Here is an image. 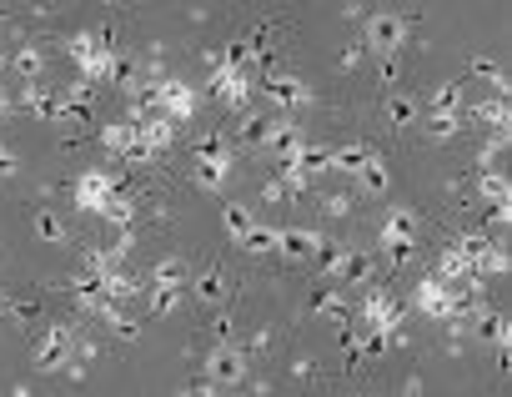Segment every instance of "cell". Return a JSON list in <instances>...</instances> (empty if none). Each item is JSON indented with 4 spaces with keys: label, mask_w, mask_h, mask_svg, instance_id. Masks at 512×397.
<instances>
[{
    "label": "cell",
    "mask_w": 512,
    "mask_h": 397,
    "mask_svg": "<svg viewBox=\"0 0 512 397\" xmlns=\"http://www.w3.org/2000/svg\"><path fill=\"white\" fill-rule=\"evenodd\" d=\"M66 56L76 61V71H81V81H121V56H116V41H111V31H76V36H66Z\"/></svg>",
    "instance_id": "1"
},
{
    "label": "cell",
    "mask_w": 512,
    "mask_h": 397,
    "mask_svg": "<svg viewBox=\"0 0 512 397\" xmlns=\"http://www.w3.org/2000/svg\"><path fill=\"white\" fill-rule=\"evenodd\" d=\"M256 76L262 71H251L246 61H236L231 51L211 66V76H206V86H211V96L221 101V106H231V111H246V101L256 96Z\"/></svg>",
    "instance_id": "2"
},
{
    "label": "cell",
    "mask_w": 512,
    "mask_h": 397,
    "mask_svg": "<svg viewBox=\"0 0 512 397\" xmlns=\"http://www.w3.org/2000/svg\"><path fill=\"white\" fill-rule=\"evenodd\" d=\"M412 36V21L397 16V11H372L362 21V51H372L377 61H397V51L407 46Z\"/></svg>",
    "instance_id": "3"
},
{
    "label": "cell",
    "mask_w": 512,
    "mask_h": 397,
    "mask_svg": "<svg viewBox=\"0 0 512 397\" xmlns=\"http://www.w3.org/2000/svg\"><path fill=\"white\" fill-rule=\"evenodd\" d=\"M246 372H251V352H246V347H236V342L226 337V342H216V347H211V357H206V382H201V392L241 387V382H246Z\"/></svg>",
    "instance_id": "4"
},
{
    "label": "cell",
    "mask_w": 512,
    "mask_h": 397,
    "mask_svg": "<svg viewBox=\"0 0 512 397\" xmlns=\"http://www.w3.org/2000/svg\"><path fill=\"white\" fill-rule=\"evenodd\" d=\"M151 106H156L161 116H171V121H196L201 91H196L186 76H161V81L151 86Z\"/></svg>",
    "instance_id": "5"
},
{
    "label": "cell",
    "mask_w": 512,
    "mask_h": 397,
    "mask_svg": "<svg viewBox=\"0 0 512 397\" xmlns=\"http://www.w3.org/2000/svg\"><path fill=\"white\" fill-rule=\"evenodd\" d=\"M417 232H422V217L412 207H387V217H382V252L392 262H407L412 247H417Z\"/></svg>",
    "instance_id": "6"
},
{
    "label": "cell",
    "mask_w": 512,
    "mask_h": 397,
    "mask_svg": "<svg viewBox=\"0 0 512 397\" xmlns=\"http://www.w3.org/2000/svg\"><path fill=\"white\" fill-rule=\"evenodd\" d=\"M111 196H116V176H111L106 166H86V171L71 181V202H76V212H86V217H101Z\"/></svg>",
    "instance_id": "7"
},
{
    "label": "cell",
    "mask_w": 512,
    "mask_h": 397,
    "mask_svg": "<svg viewBox=\"0 0 512 397\" xmlns=\"http://www.w3.org/2000/svg\"><path fill=\"white\" fill-rule=\"evenodd\" d=\"M256 96H267L287 116L302 111V106H312V86L297 81V76H287V71H262V76H256Z\"/></svg>",
    "instance_id": "8"
},
{
    "label": "cell",
    "mask_w": 512,
    "mask_h": 397,
    "mask_svg": "<svg viewBox=\"0 0 512 397\" xmlns=\"http://www.w3.org/2000/svg\"><path fill=\"white\" fill-rule=\"evenodd\" d=\"M191 176H196V186H206V191H221V186H226V176H231V146H226L221 136H206V141L196 146Z\"/></svg>",
    "instance_id": "9"
},
{
    "label": "cell",
    "mask_w": 512,
    "mask_h": 397,
    "mask_svg": "<svg viewBox=\"0 0 512 397\" xmlns=\"http://www.w3.org/2000/svg\"><path fill=\"white\" fill-rule=\"evenodd\" d=\"M76 357V327L71 322H51L46 332H41V342H36V372H61L66 362Z\"/></svg>",
    "instance_id": "10"
},
{
    "label": "cell",
    "mask_w": 512,
    "mask_h": 397,
    "mask_svg": "<svg viewBox=\"0 0 512 397\" xmlns=\"http://www.w3.org/2000/svg\"><path fill=\"white\" fill-rule=\"evenodd\" d=\"M362 322H367V332L382 342V337H392V332L402 327V302H397L387 287H372L367 302H362Z\"/></svg>",
    "instance_id": "11"
},
{
    "label": "cell",
    "mask_w": 512,
    "mask_h": 397,
    "mask_svg": "<svg viewBox=\"0 0 512 397\" xmlns=\"http://www.w3.org/2000/svg\"><path fill=\"white\" fill-rule=\"evenodd\" d=\"M101 146L121 161H151V151L141 146V131H136V116H121V121H106L101 126Z\"/></svg>",
    "instance_id": "12"
},
{
    "label": "cell",
    "mask_w": 512,
    "mask_h": 397,
    "mask_svg": "<svg viewBox=\"0 0 512 397\" xmlns=\"http://www.w3.org/2000/svg\"><path fill=\"white\" fill-rule=\"evenodd\" d=\"M302 146H307V131L282 111L277 121H267V136H262V151L272 156V161H292V156H302Z\"/></svg>",
    "instance_id": "13"
},
{
    "label": "cell",
    "mask_w": 512,
    "mask_h": 397,
    "mask_svg": "<svg viewBox=\"0 0 512 397\" xmlns=\"http://www.w3.org/2000/svg\"><path fill=\"white\" fill-rule=\"evenodd\" d=\"M16 101H21V111L36 116V121H61V86L46 81V76H41V81H26Z\"/></svg>",
    "instance_id": "14"
},
{
    "label": "cell",
    "mask_w": 512,
    "mask_h": 397,
    "mask_svg": "<svg viewBox=\"0 0 512 397\" xmlns=\"http://www.w3.org/2000/svg\"><path fill=\"white\" fill-rule=\"evenodd\" d=\"M322 242H327L322 232H307V227H282V237H277V252H282L287 262H312Z\"/></svg>",
    "instance_id": "15"
},
{
    "label": "cell",
    "mask_w": 512,
    "mask_h": 397,
    "mask_svg": "<svg viewBox=\"0 0 512 397\" xmlns=\"http://www.w3.org/2000/svg\"><path fill=\"white\" fill-rule=\"evenodd\" d=\"M327 277L332 282H367L372 277V257L357 252V247H337V257L327 262Z\"/></svg>",
    "instance_id": "16"
},
{
    "label": "cell",
    "mask_w": 512,
    "mask_h": 397,
    "mask_svg": "<svg viewBox=\"0 0 512 397\" xmlns=\"http://www.w3.org/2000/svg\"><path fill=\"white\" fill-rule=\"evenodd\" d=\"M462 106H467V81H442V86L427 96L422 116H462Z\"/></svg>",
    "instance_id": "17"
},
{
    "label": "cell",
    "mask_w": 512,
    "mask_h": 397,
    "mask_svg": "<svg viewBox=\"0 0 512 397\" xmlns=\"http://www.w3.org/2000/svg\"><path fill=\"white\" fill-rule=\"evenodd\" d=\"M186 302V282H146V312L151 317H171Z\"/></svg>",
    "instance_id": "18"
},
{
    "label": "cell",
    "mask_w": 512,
    "mask_h": 397,
    "mask_svg": "<svg viewBox=\"0 0 512 397\" xmlns=\"http://www.w3.org/2000/svg\"><path fill=\"white\" fill-rule=\"evenodd\" d=\"M91 317H96V322H106V332H116L121 342H136V337H141V322H131V317H126V307H121L116 297H106Z\"/></svg>",
    "instance_id": "19"
},
{
    "label": "cell",
    "mask_w": 512,
    "mask_h": 397,
    "mask_svg": "<svg viewBox=\"0 0 512 397\" xmlns=\"http://www.w3.org/2000/svg\"><path fill=\"white\" fill-rule=\"evenodd\" d=\"M462 116H472L477 126H487V131H507V96H487V101H477V106H462Z\"/></svg>",
    "instance_id": "20"
},
{
    "label": "cell",
    "mask_w": 512,
    "mask_h": 397,
    "mask_svg": "<svg viewBox=\"0 0 512 397\" xmlns=\"http://www.w3.org/2000/svg\"><path fill=\"white\" fill-rule=\"evenodd\" d=\"M277 237H282V227H267V222H251L246 232H241V252H251V257H272L277 252Z\"/></svg>",
    "instance_id": "21"
},
{
    "label": "cell",
    "mask_w": 512,
    "mask_h": 397,
    "mask_svg": "<svg viewBox=\"0 0 512 397\" xmlns=\"http://www.w3.org/2000/svg\"><path fill=\"white\" fill-rule=\"evenodd\" d=\"M472 317H477V332L497 347V357H507V347H512V327H507V317H502V312H482V307H477Z\"/></svg>",
    "instance_id": "22"
},
{
    "label": "cell",
    "mask_w": 512,
    "mask_h": 397,
    "mask_svg": "<svg viewBox=\"0 0 512 397\" xmlns=\"http://www.w3.org/2000/svg\"><path fill=\"white\" fill-rule=\"evenodd\" d=\"M111 227H121V232H131L136 227V217H141V207H136V196H126L121 186H116V196H111V202H106V212H101Z\"/></svg>",
    "instance_id": "23"
},
{
    "label": "cell",
    "mask_w": 512,
    "mask_h": 397,
    "mask_svg": "<svg viewBox=\"0 0 512 397\" xmlns=\"http://www.w3.org/2000/svg\"><path fill=\"white\" fill-rule=\"evenodd\" d=\"M357 186H362V191H372V196L392 186V171H387V161H382L377 151H367V161L357 166Z\"/></svg>",
    "instance_id": "24"
},
{
    "label": "cell",
    "mask_w": 512,
    "mask_h": 397,
    "mask_svg": "<svg viewBox=\"0 0 512 397\" xmlns=\"http://www.w3.org/2000/svg\"><path fill=\"white\" fill-rule=\"evenodd\" d=\"M382 116H387L392 126H412V121H422V101H412V96L392 91V96L382 101Z\"/></svg>",
    "instance_id": "25"
},
{
    "label": "cell",
    "mask_w": 512,
    "mask_h": 397,
    "mask_svg": "<svg viewBox=\"0 0 512 397\" xmlns=\"http://www.w3.org/2000/svg\"><path fill=\"white\" fill-rule=\"evenodd\" d=\"M477 191H482V202H512V181L497 166H482L477 171Z\"/></svg>",
    "instance_id": "26"
},
{
    "label": "cell",
    "mask_w": 512,
    "mask_h": 397,
    "mask_svg": "<svg viewBox=\"0 0 512 397\" xmlns=\"http://www.w3.org/2000/svg\"><path fill=\"white\" fill-rule=\"evenodd\" d=\"M251 222H256V217H251V207H236V202H231V207H221V232H226V242H241V232H246Z\"/></svg>",
    "instance_id": "27"
},
{
    "label": "cell",
    "mask_w": 512,
    "mask_h": 397,
    "mask_svg": "<svg viewBox=\"0 0 512 397\" xmlns=\"http://www.w3.org/2000/svg\"><path fill=\"white\" fill-rule=\"evenodd\" d=\"M367 151H372V146H362V141H352V146H337V151H332V171H347V176H357V166L367 161Z\"/></svg>",
    "instance_id": "28"
},
{
    "label": "cell",
    "mask_w": 512,
    "mask_h": 397,
    "mask_svg": "<svg viewBox=\"0 0 512 397\" xmlns=\"http://www.w3.org/2000/svg\"><path fill=\"white\" fill-rule=\"evenodd\" d=\"M16 76H21V81H41V76H46V61H41L36 46H21V51H16Z\"/></svg>",
    "instance_id": "29"
},
{
    "label": "cell",
    "mask_w": 512,
    "mask_h": 397,
    "mask_svg": "<svg viewBox=\"0 0 512 397\" xmlns=\"http://www.w3.org/2000/svg\"><path fill=\"white\" fill-rule=\"evenodd\" d=\"M422 126H427L432 141H452V136L467 126V116H422Z\"/></svg>",
    "instance_id": "30"
},
{
    "label": "cell",
    "mask_w": 512,
    "mask_h": 397,
    "mask_svg": "<svg viewBox=\"0 0 512 397\" xmlns=\"http://www.w3.org/2000/svg\"><path fill=\"white\" fill-rule=\"evenodd\" d=\"M312 307H317V317H332V322H347V297H342L337 287H327V292H322V297H317Z\"/></svg>",
    "instance_id": "31"
},
{
    "label": "cell",
    "mask_w": 512,
    "mask_h": 397,
    "mask_svg": "<svg viewBox=\"0 0 512 397\" xmlns=\"http://www.w3.org/2000/svg\"><path fill=\"white\" fill-rule=\"evenodd\" d=\"M196 297H201V302H221V297H226V277H221L216 267L201 272V277H196Z\"/></svg>",
    "instance_id": "32"
},
{
    "label": "cell",
    "mask_w": 512,
    "mask_h": 397,
    "mask_svg": "<svg viewBox=\"0 0 512 397\" xmlns=\"http://www.w3.org/2000/svg\"><path fill=\"white\" fill-rule=\"evenodd\" d=\"M241 136H246L251 146H262V136H267V116H251V111H246V116H241Z\"/></svg>",
    "instance_id": "33"
},
{
    "label": "cell",
    "mask_w": 512,
    "mask_h": 397,
    "mask_svg": "<svg viewBox=\"0 0 512 397\" xmlns=\"http://www.w3.org/2000/svg\"><path fill=\"white\" fill-rule=\"evenodd\" d=\"M36 232H41L46 242H66V227H61L51 212H41V217H36Z\"/></svg>",
    "instance_id": "34"
},
{
    "label": "cell",
    "mask_w": 512,
    "mask_h": 397,
    "mask_svg": "<svg viewBox=\"0 0 512 397\" xmlns=\"http://www.w3.org/2000/svg\"><path fill=\"white\" fill-rule=\"evenodd\" d=\"M317 207H322V217H347L352 212V196H322Z\"/></svg>",
    "instance_id": "35"
},
{
    "label": "cell",
    "mask_w": 512,
    "mask_h": 397,
    "mask_svg": "<svg viewBox=\"0 0 512 397\" xmlns=\"http://www.w3.org/2000/svg\"><path fill=\"white\" fill-rule=\"evenodd\" d=\"M487 222H492V227H512V207H507V202H492V207H487Z\"/></svg>",
    "instance_id": "36"
},
{
    "label": "cell",
    "mask_w": 512,
    "mask_h": 397,
    "mask_svg": "<svg viewBox=\"0 0 512 397\" xmlns=\"http://www.w3.org/2000/svg\"><path fill=\"white\" fill-rule=\"evenodd\" d=\"M262 196H267V202H292V191H287V186H282L277 176H272V181L262 186Z\"/></svg>",
    "instance_id": "37"
},
{
    "label": "cell",
    "mask_w": 512,
    "mask_h": 397,
    "mask_svg": "<svg viewBox=\"0 0 512 397\" xmlns=\"http://www.w3.org/2000/svg\"><path fill=\"white\" fill-rule=\"evenodd\" d=\"M16 171V156H11V146H0V176H11Z\"/></svg>",
    "instance_id": "38"
},
{
    "label": "cell",
    "mask_w": 512,
    "mask_h": 397,
    "mask_svg": "<svg viewBox=\"0 0 512 397\" xmlns=\"http://www.w3.org/2000/svg\"><path fill=\"white\" fill-rule=\"evenodd\" d=\"M6 111H11V96H6V91H0V121H6Z\"/></svg>",
    "instance_id": "39"
},
{
    "label": "cell",
    "mask_w": 512,
    "mask_h": 397,
    "mask_svg": "<svg viewBox=\"0 0 512 397\" xmlns=\"http://www.w3.org/2000/svg\"><path fill=\"white\" fill-rule=\"evenodd\" d=\"M0 66H6V46H0Z\"/></svg>",
    "instance_id": "40"
},
{
    "label": "cell",
    "mask_w": 512,
    "mask_h": 397,
    "mask_svg": "<svg viewBox=\"0 0 512 397\" xmlns=\"http://www.w3.org/2000/svg\"><path fill=\"white\" fill-rule=\"evenodd\" d=\"M0 302H6V297H0Z\"/></svg>",
    "instance_id": "41"
}]
</instances>
